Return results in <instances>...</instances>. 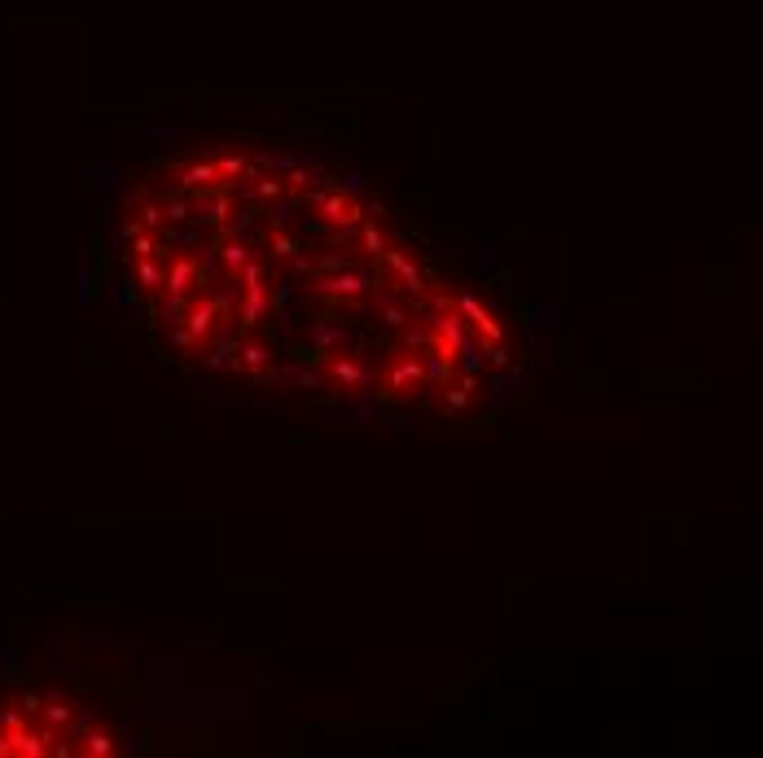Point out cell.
Wrapping results in <instances>:
<instances>
[{"label":"cell","instance_id":"1","mask_svg":"<svg viewBox=\"0 0 763 758\" xmlns=\"http://www.w3.org/2000/svg\"><path fill=\"white\" fill-rule=\"evenodd\" d=\"M374 286H378V272L365 264H356V268L347 264L343 272L312 277V294H321V299H365V294H374Z\"/></svg>","mask_w":763,"mask_h":758},{"label":"cell","instance_id":"2","mask_svg":"<svg viewBox=\"0 0 763 758\" xmlns=\"http://www.w3.org/2000/svg\"><path fill=\"white\" fill-rule=\"evenodd\" d=\"M312 207H317V215L325 220V224H334V228H347V233H356L365 220H369V211L356 202V198H347V193H312Z\"/></svg>","mask_w":763,"mask_h":758},{"label":"cell","instance_id":"3","mask_svg":"<svg viewBox=\"0 0 763 758\" xmlns=\"http://www.w3.org/2000/svg\"><path fill=\"white\" fill-rule=\"evenodd\" d=\"M369 378H374V365H369V356H361V352H334L330 356V381L339 386V390H369Z\"/></svg>","mask_w":763,"mask_h":758},{"label":"cell","instance_id":"4","mask_svg":"<svg viewBox=\"0 0 763 758\" xmlns=\"http://www.w3.org/2000/svg\"><path fill=\"white\" fill-rule=\"evenodd\" d=\"M425 386H430V381H425V365L412 360V356H399V360L390 365L386 381H382L386 394H412V390H425Z\"/></svg>","mask_w":763,"mask_h":758},{"label":"cell","instance_id":"5","mask_svg":"<svg viewBox=\"0 0 763 758\" xmlns=\"http://www.w3.org/2000/svg\"><path fill=\"white\" fill-rule=\"evenodd\" d=\"M382 259H386V268H390V272L399 277V290H403V294H417V299H421V294L430 290L425 272H421V268H417V264L408 259V250H399V246H386V255H382Z\"/></svg>","mask_w":763,"mask_h":758},{"label":"cell","instance_id":"6","mask_svg":"<svg viewBox=\"0 0 763 758\" xmlns=\"http://www.w3.org/2000/svg\"><path fill=\"white\" fill-rule=\"evenodd\" d=\"M347 343H352V325H325V321L312 325V347H317L325 360H330L339 347H347Z\"/></svg>","mask_w":763,"mask_h":758},{"label":"cell","instance_id":"7","mask_svg":"<svg viewBox=\"0 0 763 758\" xmlns=\"http://www.w3.org/2000/svg\"><path fill=\"white\" fill-rule=\"evenodd\" d=\"M268 360H273V352H268L259 338H246V343H242V356H237V374H246V378H264Z\"/></svg>","mask_w":763,"mask_h":758},{"label":"cell","instance_id":"8","mask_svg":"<svg viewBox=\"0 0 763 758\" xmlns=\"http://www.w3.org/2000/svg\"><path fill=\"white\" fill-rule=\"evenodd\" d=\"M356 246H361L365 259H382V255H386L390 242H386V228L378 224V215H369V220L356 228Z\"/></svg>","mask_w":763,"mask_h":758},{"label":"cell","instance_id":"9","mask_svg":"<svg viewBox=\"0 0 763 758\" xmlns=\"http://www.w3.org/2000/svg\"><path fill=\"white\" fill-rule=\"evenodd\" d=\"M215 167H220V180H224V185H242V180L255 171V163H251L246 154H237V149H224V154L215 158Z\"/></svg>","mask_w":763,"mask_h":758},{"label":"cell","instance_id":"10","mask_svg":"<svg viewBox=\"0 0 763 758\" xmlns=\"http://www.w3.org/2000/svg\"><path fill=\"white\" fill-rule=\"evenodd\" d=\"M483 365H487V347H483V338H465L461 347H456V374H483Z\"/></svg>","mask_w":763,"mask_h":758},{"label":"cell","instance_id":"11","mask_svg":"<svg viewBox=\"0 0 763 758\" xmlns=\"http://www.w3.org/2000/svg\"><path fill=\"white\" fill-rule=\"evenodd\" d=\"M474 390H478V378H474V374H461L456 381H447L443 408H447V412H465V408H469V399H474Z\"/></svg>","mask_w":763,"mask_h":758},{"label":"cell","instance_id":"12","mask_svg":"<svg viewBox=\"0 0 763 758\" xmlns=\"http://www.w3.org/2000/svg\"><path fill=\"white\" fill-rule=\"evenodd\" d=\"M299 250H303V242H299V237H290V233L273 228V237H268V255H273V259H299Z\"/></svg>","mask_w":763,"mask_h":758},{"label":"cell","instance_id":"13","mask_svg":"<svg viewBox=\"0 0 763 758\" xmlns=\"http://www.w3.org/2000/svg\"><path fill=\"white\" fill-rule=\"evenodd\" d=\"M268 228H286L290 224V215H295V193H286V198H277V202H268Z\"/></svg>","mask_w":763,"mask_h":758},{"label":"cell","instance_id":"14","mask_svg":"<svg viewBox=\"0 0 763 758\" xmlns=\"http://www.w3.org/2000/svg\"><path fill=\"white\" fill-rule=\"evenodd\" d=\"M378 308H382V321H386L390 330H408V312H403V308H395L386 294H378Z\"/></svg>","mask_w":763,"mask_h":758},{"label":"cell","instance_id":"15","mask_svg":"<svg viewBox=\"0 0 763 758\" xmlns=\"http://www.w3.org/2000/svg\"><path fill=\"white\" fill-rule=\"evenodd\" d=\"M334 189H339V193H347V198H361V193H365V176H361V171H343Z\"/></svg>","mask_w":763,"mask_h":758},{"label":"cell","instance_id":"16","mask_svg":"<svg viewBox=\"0 0 763 758\" xmlns=\"http://www.w3.org/2000/svg\"><path fill=\"white\" fill-rule=\"evenodd\" d=\"M290 294H295L290 281H273V312H281V308L290 303Z\"/></svg>","mask_w":763,"mask_h":758},{"label":"cell","instance_id":"17","mask_svg":"<svg viewBox=\"0 0 763 758\" xmlns=\"http://www.w3.org/2000/svg\"><path fill=\"white\" fill-rule=\"evenodd\" d=\"M347 264H352V259H347V255H325V259H321V264H317V272H343V268H347Z\"/></svg>","mask_w":763,"mask_h":758}]
</instances>
